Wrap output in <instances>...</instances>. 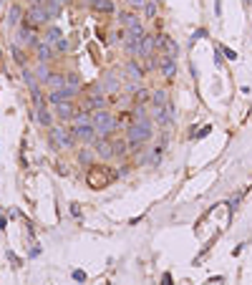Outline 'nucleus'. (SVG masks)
I'll return each instance as SVG.
<instances>
[{"mask_svg":"<svg viewBox=\"0 0 252 285\" xmlns=\"http://www.w3.org/2000/svg\"><path fill=\"white\" fill-rule=\"evenodd\" d=\"M152 134H154V119H152V116L136 119V122L126 129L129 149H131V152H139V149H144V144L152 139Z\"/></svg>","mask_w":252,"mask_h":285,"instance_id":"nucleus-1","label":"nucleus"},{"mask_svg":"<svg viewBox=\"0 0 252 285\" xmlns=\"http://www.w3.org/2000/svg\"><path fill=\"white\" fill-rule=\"evenodd\" d=\"M91 124L96 126L98 137H111V134L118 129V126H116V116H114L109 109L94 111V114H91Z\"/></svg>","mask_w":252,"mask_h":285,"instance_id":"nucleus-2","label":"nucleus"},{"mask_svg":"<svg viewBox=\"0 0 252 285\" xmlns=\"http://www.w3.org/2000/svg\"><path fill=\"white\" fill-rule=\"evenodd\" d=\"M48 139H51V146L53 149H73V144H76V137L68 131V129H63V126H51L48 129Z\"/></svg>","mask_w":252,"mask_h":285,"instance_id":"nucleus-3","label":"nucleus"},{"mask_svg":"<svg viewBox=\"0 0 252 285\" xmlns=\"http://www.w3.org/2000/svg\"><path fill=\"white\" fill-rule=\"evenodd\" d=\"M71 134H73V137H76L83 146H91V144L98 139V131H96L94 124H73V126H71Z\"/></svg>","mask_w":252,"mask_h":285,"instance_id":"nucleus-4","label":"nucleus"},{"mask_svg":"<svg viewBox=\"0 0 252 285\" xmlns=\"http://www.w3.org/2000/svg\"><path fill=\"white\" fill-rule=\"evenodd\" d=\"M152 119H154V124L159 126V129H169L172 124H174V103L169 101L167 106H161V109H152Z\"/></svg>","mask_w":252,"mask_h":285,"instance_id":"nucleus-5","label":"nucleus"},{"mask_svg":"<svg viewBox=\"0 0 252 285\" xmlns=\"http://www.w3.org/2000/svg\"><path fill=\"white\" fill-rule=\"evenodd\" d=\"M109 106V99H106V94H88L86 96V101H83V109L86 111H101V109H106Z\"/></svg>","mask_w":252,"mask_h":285,"instance_id":"nucleus-6","label":"nucleus"},{"mask_svg":"<svg viewBox=\"0 0 252 285\" xmlns=\"http://www.w3.org/2000/svg\"><path fill=\"white\" fill-rule=\"evenodd\" d=\"M156 51H161L164 56H176V51H179V46H176V41L167 33L156 36Z\"/></svg>","mask_w":252,"mask_h":285,"instance_id":"nucleus-7","label":"nucleus"},{"mask_svg":"<svg viewBox=\"0 0 252 285\" xmlns=\"http://www.w3.org/2000/svg\"><path fill=\"white\" fill-rule=\"evenodd\" d=\"M159 71H161V76H164V81H172L176 76V61H174V56H159Z\"/></svg>","mask_w":252,"mask_h":285,"instance_id":"nucleus-8","label":"nucleus"},{"mask_svg":"<svg viewBox=\"0 0 252 285\" xmlns=\"http://www.w3.org/2000/svg\"><path fill=\"white\" fill-rule=\"evenodd\" d=\"M91 146H94V152H96L101 159H111V157H114V144H111L109 137H98Z\"/></svg>","mask_w":252,"mask_h":285,"instance_id":"nucleus-9","label":"nucleus"},{"mask_svg":"<svg viewBox=\"0 0 252 285\" xmlns=\"http://www.w3.org/2000/svg\"><path fill=\"white\" fill-rule=\"evenodd\" d=\"M156 51V36L154 33H146L141 41H139V58H146Z\"/></svg>","mask_w":252,"mask_h":285,"instance_id":"nucleus-10","label":"nucleus"},{"mask_svg":"<svg viewBox=\"0 0 252 285\" xmlns=\"http://www.w3.org/2000/svg\"><path fill=\"white\" fill-rule=\"evenodd\" d=\"M124 71L131 76V81H134V83H141V81H144V73H146V71H144V66H141L139 61H134V58H131V61H126Z\"/></svg>","mask_w":252,"mask_h":285,"instance_id":"nucleus-11","label":"nucleus"},{"mask_svg":"<svg viewBox=\"0 0 252 285\" xmlns=\"http://www.w3.org/2000/svg\"><path fill=\"white\" fill-rule=\"evenodd\" d=\"M56 114H58V119H63V122H71V119L76 116V103H73L71 99L68 101H61L56 106Z\"/></svg>","mask_w":252,"mask_h":285,"instance_id":"nucleus-12","label":"nucleus"},{"mask_svg":"<svg viewBox=\"0 0 252 285\" xmlns=\"http://www.w3.org/2000/svg\"><path fill=\"white\" fill-rule=\"evenodd\" d=\"M88 8H91V10H96V13H106V16H111V13H116L114 0H88Z\"/></svg>","mask_w":252,"mask_h":285,"instance_id":"nucleus-13","label":"nucleus"},{"mask_svg":"<svg viewBox=\"0 0 252 285\" xmlns=\"http://www.w3.org/2000/svg\"><path fill=\"white\" fill-rule=\"evenodd\" d=\"M169 103V91L167 88H154L152 91V109H161Z\"/></svg>","mask_w":252,"mask_h":285,"instance_id":"nucleus-14","label":"nucleus"},{"mask_svg":"<svg viewBox=\"0 0 252 285\" xmlns=\"http://www.w3.org/2000/svg\"><path fill=\"white\" fill-rule=\"evenodd\" d=\"M36 122L40 124V126H53V114L48 111V106H36Z\"/></svg>","mask_w":252,"mask_h":285,"instance_id":"nucleus-15","label":"nucleus"},{"mask_svg":"<svg viewBox=\"0 0 252 285\" xmlns=\"http://www.w3.org/2000/svg\"><path fill=\"white\" fill-rule=\"evenodd\" d=\"M25 18V13H23V8L18 5V3H13L10 5V10H8V23L16 28V25H20V20Z\"/></svg>","mask_w":252,"mask_h":285,"instance_id":"nucleus-16","label":"nucleus"},{"mask_svg":"<svg viewBox=\"0 0 252 285\" xmlns=\"http://www.w3.org/2000/svg\"><path fill=\"white\" fill-rule=\"evenodd\" d=\"M68 99H73V96L66 91V88H53V91L48 94V99H46V101H51V106H58L61 101H68Z\"/></svg>","mask_w":252,"mask_h":285,"instance_id":"nucleus-17","label":"nucleus"},{"mask_svg":"<svg viewBox=\"0 0 252 285\" xmlns=\"http://www.w3.org/2000/svg\"><path fill=\"white\" fill-rule=\"evenodd\" d=\"M139 41H141V38L126 33V38H124V51H126L129 56H139Z\"/></svg>","mask_w":252,"mask_h":285,"instance_id":"nucleus-18","label":"nucleus"},{"mask_svg":"<svg viewBox=\"0 0 252 285\" xmlns=\"http://www.w3.org/2000/svg\"><path fill=\"white\" fill-rule=\"evenodd\" d=\"M101 86H103V94H116L124 83L118 81L116 76H103V83H101Z\"/></svg>","mask_w":252,"mask_h":285,"instance_id":"nucleus-19","label":"nucleus"},{"mask_svg":"<svg viewBox=\"0 0 252 285\" xmlns=\"http://www.w3.org/2000/svg\"><path fill=\"white\" fill-rule=\"evenodd\" d=\"M43 8H46V13H48V16H51V20H53V18H58V16H61L63 3H58V0H43Z\"/></svg>","mask_w":252,"mask_h":285,"instance_id":"nucleus-20","label":"nucleus"},{"mask_svg":"<svg viewBox=\"0 0 252 285\" xmlns=\"http://www.w3.org/2000/svg\"><path fill=\"white\" fill-rule=\"evenodd\" d=\"M131 124H134V114H131V109H124L121 114L116 116V126L118 129H129Z\"/></svg>","mask_w":252,"mask_h":285,"instance_id":"nucleus-21","label":"nucleus"},{"mask_svg":"<svg viewBox=\"0 0 252 285\" xmlns=\"http://www.w3.org/2000/svg\"><path fill=\"white\" fill-rule=\"evenodd\" d=\"M63 88H66L71 96H76V94H81V88H83V86H81L78 76H66V86H63Z\"/></svg>","mask_w":252,"mask_h":285,"instance_id":"nucleus-22","label":"nucleus"},{"mask_svg":"<svg viewBox=\"0 0 252 285\" xmlns=\"http://www.w3.org/2000/svg\"><path fill=\"white\" fill-rule=\"evenodd\" d=\"M36 51H38L40 63H48V61H51V56H53V46H51V43H46V41H43V43H40V46H38Z\"/></svg>","mask_w":252,"mask_h":285,"instance_id":"nucleus-23","label":"nucleus"},{"mask_svg":"<svg viewBox=\"0 0 252 285\" xmlns=\"http://www.w3.org/2000/svg\"><path fill=\"white\" fill-rule=\"evenodd\" d=\"M141 10H144V18H146V20H152V18H156V16H159V5H156V0H146Z\"/></svg>","mask_w":252,"mask_h":285,"instance_id":"nucleus-24","label":"nucleus"},{"mask_svg":"<svg viewBox=\"0 0 252 285\" xmlns=\"http://www.w3.org/2000/svg\"><path fill=\"white\" fill-rule=\"evenodd\" d=\"M111 144H114V157H124V154L129 152V142H126V137H124V139H114Z\"/></svg>","mask_w":252,"mask_h":285,"instance_id":"nucleus-25","label":"nucleus"},{"mask_svg":"<svg viewBox=\"0 0 252 285\" xmlns=\"http://www.w3.org/2000/svg\"><path fill=\"white\" fill-rule=\"evenodd\" d=\"M63 38V33H61V28H56V25H51L48 31H46V43H51V46H56L58 41Z\"/></svg>","mask_w":252,"mask_h":285,"instance_id":"nucleus-26","label":"nucleus"},{"mask_svg":"<svg viewBox=\"0 0 252 285\" xmlns=\"http://www.w3.org/2000/svg\"><path fill=\"white\" fill-rule=\"evenodd\" d=\"M46 86H51V91H53V88H63L66 86V76H61V73H51Z\"/></svg>","mask_w":252,"mask_h":285,"instance_id":"nucleus-27","label":"nucleus"},{"mask_svg":"<svg viewBox=\"0 0 252 285\" xmlns=\"http://www.w3.org/2000/svg\"><path fill=\"white\" fill-rule=\"evenodd\" d=\"M78 164H83V167L94 164V152H91V146H83L81 152H78Z\"/></svg>","mask_w":252,"mask_h":285,"instance_id":"nucleus-28","label":"nucleus"},{"mask_svg":"<svg viewBox=\"0 0 252 285\" xmlns=\"http://www.w3.org/2000/svg\"><path fill=\"white\" fill-rule=\"evenodd\" d=\"M152 101V91H146V88H136V94H134V101L131 103H149Z\"/></svg>","mask_w":252,"mask_h":285,"instance_id":"nucleus-29","label":"nucleus"},{"mask_svg":"<svg viewBox=\"0 0 252 285\" xmlns=\"http://www.w3.org/2000/svg\"><path fill=\"white\" fill-rule=\"evenodd\" d=\"M23 83L28 86V88H33V86H38V76L33 71H28L25 66H23Z\"/></svg>","mask_w":252,"mask_h":285,"instance_id":"nucleus-30","label":"nucleus"},{"mask_svg":"<svg viewBox=\"0 0 252 285\" xmlns=\"http://www.w3.org/2000/svg\"><path fill=\"white\" fill-rule=\"evenodd\" d=\"M144 71H159V56H146L144 58Z\"/></svg>","mask_w":252,"mask_h":285,"instance_id":"nucleus-31","label":"nucleus"},{"mask_svg":"<svg viewBox=\"0 0 252 285\" xmlns=\"http://www.w3.org/2000/svg\"><path fill=\"white\" fill-rule=\"evenodd\" d=\"M71 122L73 124H91V111H86V109L83 111H76V116H73Z\"/></svg>","mask_w":252,"mask_h":285,"instance_id":"nucleus-32","label":"nucleus"},{"mask_svg":"<svg viewBox=\"0 0 252 285\" xmlns=\"http://www.w3.org/2000/svg\"><path fill=\"white\" fill-rule=\"evenodd\" d=\"M36 76H38V81H43V83H46V81H48V76H51L48 63H40V66H38V71H36Z\"/></svg>","mask_w":252,"mask_h":285,"instance_id":"nucleus-33","label":"nucleus"},{"mask_svg":"<svg viewBox=\"0 0 252 285\" xmlns=\"http://www.w3.org/2000/svg\"><path fill=\"white\" fill-rule=\"evenodd\" d=\"M10 51H13V56H16V61H18L20 66H25V56H23V51L18 48V43H13V46H10Z\"/></svg>","mask_w":252,"mask_h":285,"instance_id":"nucleus-34","label":"nucleus"},{"mask_svg":"<svg viewBox=\"0 0 252 285\" xmlns=\"http://www.w3.org/2000/svg\"><path fill=\"white\" fill-rule=\"evenodd\" d=\"M124 3H126V8H134V10H141V8H144V3H146V0H124Z\"/></svg>","mask_w":252,"mask_h":285,"instance_id":"nucleus-35","label":"nucleus"},{"mask_svg":"<svg viewBox=\"0 0 252 285\" xmlns=\"http://www.w3.org/2000/svg\"><path fill=\"white\" fill-rule=\"evenodd\" d=\"M56 48H58V51H61V53H66V51L71 48V43H68V38H61V41H58V43H56Z\"/></svg>","mask_w":252,"mask_h":285,"instance_id":"nucleus-36","label":"nucleus"},{"mask_svg":"<svg viewBox=\"0 0 252 285\" xmlns=\"http://www.w3.org/2000/svg\"><path fill=\"white\" fill-rule=\"evenodd\" d=\"M68 209H71V215H73V217H81V209H78V204H71Z\"/></svg>","mask_w":252,"mask_h":285,"instance_id":"nucleus-37","label":"nucleus"},{"mask_svg":"<svg viewBox=\"0 0 252 285\" xmlns=\"http://www.w3.org/2000/svg\"><path fill=\"white\" fill-rule=\"evenodd\" d=\"M222 53H225V56L230 58V61H234V58H237V53H234V51H230V48H222Z\"/></svg>","mask_w":252,"mask_h":285,"instance_id":"nucleus-38","label":"nucleus"},{"mask_svg":"<svg viewBox=\"0 0 252 285\" xmlns=\"http://www.w3.org/2000/svg\"><path fill=\"white\" fill-rule=\"evenodd\" d=\"M73 278H76V280H86V275H83V270H76V273H73Z\"/></svg>","mask_w":252,"mask_h":285,"instance_id":"nucleus-39","label":"nucleus"},{"mask_svg":"<svg viewBox=\"0 0 252 285\" xmlns=\"http://www.w3.org/2000/svg\"><path fill=\"white\" fill-rule=\"evenodd\" d=\"M118 41H121V33H118V31L111 33V43H118Z\"/></svg>","mask_w":252,"mask_h":285,"instance_id":"nucleus-40","label":"nucleus"},{"mask_svg":"<svg viewBox=\"0 0 252 285\" xmlns=\"http://www.w3.org/2000/svg\"><path fill=\"white\" fill-rule=\"evenodd\" d=\"M164 285H174V280H172V275H164Z\"/></svg>","mask_w":252,"mask_h":285,"instance_id":"nucleus-41","label":"nucleus"},{"mask_svg":"<svg viewBox=\"0 0 252 285\" xmlns=\"http://www.w3.org/2000/svg\"><path fill=\"white\" fill-rule=\"evenodd\" d=\"M58 3H63V5H66V3H71V0H58Z\"/></svg>","mask_w":252,"mask_h":285,"instance_id":"nucleus-42","label":"nucleus"}]
</instances>
